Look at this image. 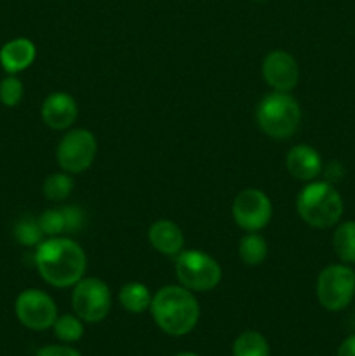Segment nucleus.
Masks as SVG:
<instances>
[{
  "label": "nucleus",
  "instance_id": "obj_1",
  "mask_svg": "<svg viewBox=\"0 0 355 356\" xmlns=\"http://www.w3.org/2000/svg\"><path fill=\"white\" fill-rule=\"evenodd\" d=\"M35 266L45 284L56 289L73 287L87 270V256L79 242L68 236H51L35 247Z\"/></svg>",
  "mask_w": 355,
  "mask_h": 356
},
{
  "label": "nucleus",
  "instance_id": "obj_2",
  "mask_svg": "<svg viewBox=\"0 0 355 356\" xmlns=\"http://www.w3.org/2000/svg\"><path fill=\"white\" fill-rule=\"evenodd\" d=\"M157 327L167 336L190 334L200 318V306L194 292L183 285H166L153 294L150 305Z\"/></svg>",
  "mask_w": 355,
  "mask_h": 356
},
{
  "label": "nucleus",
  "instance_id": "obj_3",
  "mask_svg": "<svg viewBox=\"0 0 355 356\" xmlns=\"http://www.w3.org/2000/svg\"><path fill=\"white\" fill-rule=\"evenodd\" d=\"M298 216L317 229L333 228L343 218L345 204L340 191L329 181H310L296 198Z\"/></svg>",
  "mask_w": 355,
  "mask_h": 356
},
{
  "label": "nucleus",
  "instance_id": "obj_4",
  "mask_svg": "<svg viewBox=\"0 0 355 356\" xmlns=\"http://www.w3.org/2000/svg\"><path fill=\"white\" fill-rule=\"evenodd\" d=\"M256 122L261 131L274 139H289L301 124V108L289 92L267 94L256 108Z\"/></svg>",
  "mask_w": 355,
  "mask_h": 356
},
{
  "label": "nucleus",
  "instance_id": "obj_5",
  "mask_svg": "<svg viewBox=\"0 0 355 356\" xmlns=\"http://www.w3.org/2000/svg\"><path fill=\"white\" fill-rule=\"evenodd\" d=\"M180 285L191 292H209L221 282L223 271L218 261L202 250H181L174 259Z\"/></svg>",
  "mask_w": 355,
  "mask_h": 356
},
{
  "label": "nucleus",
  "instance_id": "obj_6",
  "mask_svg": "<svg viewBox=\"0 0 355 356\" xmlns=\"http://www.w3.org/2000/svg\"><path fill=\"white\" fill-rule=\"evenodd\" d=\"M315 294L327 312L348 308L355 298V270L345 263L326 266L317 278Z\"/></svg>",
  "mask_w": 355,
  "mask_h": 356
},
{
  "label": "nucleus",
  "instance_id": "obj_7",
  "mask_svg": "<svg viewBox=\"0 0 355 356\" xmlns=\"http://www.w3.org/2000/svg\"><path fill=\"white\" fill-rule=\"evenodd\" d=\"M72 306L82 322H103L111 309L110 287L101 278L84 277L73 285Z\"/></svg>",
  "mask_w": 355,
  "mask_h": 356
},
{
  "label": "nucleus",
  "instance_id": "obj_8",
  "mask_svg": "<svg viewBox=\"0 0 355 356\" xmlns=\"http://www.w3.org/2000/svg\"><path fill=\"white\" fill-rule=\"evenodd\" d=\"M97 153V141L87 129H73L66 132L56 149L61 170L68 174H80L94 163Z\"/></svg>",
  "mask_w": 355,
  "mask_h": 356
},
{
  "label": "nucleus",
  "instance_id": "obj_9",
  "mask_svg": "<svg viewBox=\"0 0 355 356\" xmlns=\"http://www.w3.org/2000/svg\"><path fill=\"white\" fill-rule=\"evenodd\" d=\"M14 312L21 325L35 332L51 329L58 318L54 299L47 292L38 291V289H26L21 292L14 305Z\"/></svg>",
  "mask_w": 355,
  "mask_h": 356
},
{
  "label": "nucleus",
  "instance_id": "obj_10",
  "mask_svg": "<svg viewBox=\"0 0 355 356\" xmlns=\"http://www.w3.org/2000/svg\"><path fill=\"white\" fill-rule=\"evenodd\" d=\"M237 225L246 232H261L274 216V205L268 195L258 188H247L237 193L232 205Z\"/></svg>",
  "mask_w": 355,
  "mask_h": 356
},
{
  "label": "nucleus",
  "instance_id": "obj_11",
  "mask_svg": "<svg viewBox=\"0 0 355 356\" xmlns=\"http://www.w3.org/2000/svg\"><path fill=\"white\" fill-rule=\"evenodd\" d=\"M263 79L275 92H291L299 80V66L287 51H271L265 56L261 66Z\"/></svg>",
  "mask_w": 355,
  "mask_h": 356
},
{
  "label": "nucleus",
  "instance_id": "obj_12",
  "mask_svg": "<svg viewBox=\"0 0 355 356\" xmlns=\"http://www.w3.org/2000/svg\"><path fill=\"white\" fill-rule=\"evenodd\" d=\"M42 120L52 131H66L79 117L77 101L66 92H52L42 103Z\"/></svg>",
  "mask_w": 355,
  "mask_h": 356
},
{
  "label": "nucleus",
  "instance_id": "obj_13",
  "mask_svg": "<svg viewBox=\"0 0 355 356\" xmlns=\"http://www.w3.org/2000/svg\"><path fill=\"white\" fill-rule=\"evenodd\" d=\"M285 169L299 181H313L320 176L324 165L320 153L310 145H296L285 155Z\"/></svg>",
  "mask_w": 355,
  "mask_h": 356
},
{
  "label": "nucleus",
  "instance_id": "obj_14",
  "mask_svg": "<svg viewBox=\"0 0 355 356\" xmlns=\"http://www.w3.org/2000/svg\"><path fill=\"white\" fill-rule=\"evenodd\" d=\"M35 58H37V47L30 38H13L0 49V65L9 75H17L30 68Z\"/></svg>",
  "mask_w": 355,
  "mask_h": 356
},
{
  "label": "nucleus",
  "instance_id": "obj_15",
  "mask_svg": "<svg viewBox=\"0 0 355 356\" xmlns=\"http://www.w3.org/2000/svg\"><path fill=\"white\" fill-rule=\"evenodd\" d=\"M148 242L164 256H178L184 247V236L180 226L169 219H159L148 229Z\"/></svg>",
  "mask_w": 355,
  "mask_h": 356
},
{
  "label": "nucleus",
  "instance_id": "obj_16",
  "mask_svg": "<svg viewBox=\"0 0 355 356\" xmlns=\"http://www.w3.org/2000/svg\"><path fill=\"white\" fill-rule=\"evenodd\" d=\"M152 292L145 284L139 282H129L118 292V302L122 308L132 315H141L152 305Z\"/></svg>",
  "mask_w": 355,
  "mask_h": 356
},
{
  "label": "nucleus",
  "instance_id": "obj_17",
  "mask_svg": "<svg viewBox=\"0 0 355 356\" xmlns=\"http://www.w3.org/2000/svg\"><path fill=\"white\" fill-rule=\"evenodd\" d=\"M333 249L345 264H355V221L338 225L333 233Z\"/></svg>",
  "mask_w": 355,
  "mask_h": 356
},
{
  "label": "nucleus",
  "instance_id": "obj_18",
  "mask_svg": "<svg viewBox=\"0 0 355 356\" xmlns=\"http://www.w3.org/2000/svg\"><path fill=\"white\" fill-rule=\"evenodd\" d=\"M267 240L258 232H247L239 243V256L247 266H260L267 259Z\"/></svg>",
  "mask_w": 355,
  "mask_h": 356
},
{
  "label": "nucleus",
  "instance_id": "obj_19",
  "mask_svg": "<svg viewBox=\"0 0 355 356\" xmlns=\"http://www.w3.org/2000/svg\"><path fill=\"white\" fill-rule=\"evenodd\" d=\"M232 353L233 356H270V344L263 334L246 330L233 341Z\"/></svg>",
  "mask_w": 355,
  "mask_h": 356
},
{
  "label": "nucleus",
  "instance_id": "obj_20",
  "mask_svg": "<svg viewBox=\"0 0 355 356\" xmlns=\"http://www.w3.org/2000/svg\"><path fill=\"white\" fill-rule=\"evenodd\" d=\"M75 183L72 179V174L56 172L45 177L44 181V195L49 202H63L72 195Z\"/></svg>",
  "mask_w": 355,
  "mask_h": 356
},
{
  "label": "nucleus",
  "instance_id": "obj_21",
  "mask_svg": "<svg viewBox=\"0 0 355 356\" xmlns=\"http://www.w3.org/2000/svg\"><path fill=\"white\" fill-rule=\"evenodd\" d=\"M14 238L24 247H37L44 238L38 219L33 216H23L14 225Z\"/></svg>",
  "mask_w": 355,
  "mask_h": 356
},
{
  "label": "nucleus",
  "instance_id": "obj_22",
  "mask_svg": "<svg viewBox=\"0 0 355 356\" xmlns=\"http://www.w3.org/2000/svg\"><path fill=\"white\" fill-rule=\"evenodd\" d=\"M52 330L61 343H77L84 336V322L77 315H61L56 318Z\"/></svg>",
  "mask_w": 355,
  "mask_h": 356
},
{
  "label": "nucleus",
  "instance_id": "obj_23",
  "mask_svg": "<svg viewBox=\"0 0 355 356\" xmlns=\"http://www.w3.org/2000/svg\"><path fill=\"white\" fill-rule=\"evenodd\" d=\"M24 94V86L16 75H7L0 80V103L7 108H14L21 103Z\"/></svg>",
  "mask_w": 355,
  "mask_h": 356
},
{
  "label": "nucleus",
  "instance_id": "obj_24",
  "mask_svg": "<svg viewBox=\"0 0 355 356\" xmlns=\"http://www.w3.org/2000/svg\"><path fill=\"white\" fill-rule=\"evenodd\" d=\"M38 225H40L42 233L45 236H61L66 232L65 216L61 209H47L38 216Z\"/></svg>",
  "mask_w": 355,
  "mask_h": 356
},
{
  "label": "nucleus",
  "instance_id": "obj_25",
  "mask_svg": "<svg viewBox=\"0 0 355 356\" xmlns=\"http://www.w3.org/2000/svg\"><path fill=\"white\" fill-rule=\"evenodd\" d=\"M63 216H65V226L66 233H77L84 228L86 225V214L80 207L77 205H66L61 209Z\"/></svg>",
  "mask_w": 355,
  "mask_h": 356
},
{
  "label": "nucleus",
  "instance_id": "obj_26",
  "mask_svg": "<svg viewBox=\"0 0 355 356\" xmlns=\"http://www.w3.org/2000/svg\"><path fill=\"white\" fill-rule=\"evenodd\" d=\"M35 356H82L75 348L66 346V344H49L40 348Z\"/></svg>",
  "mask_w": 355,
  "mask_h": 356
},
{
  "label": "nucleus",
  "instance_id": "obj_27",
  "mask_svg": "<svg viewBox=\"0 0 355 356\" xmlns=\"http://www.w3.org/2000/svg\"><path fill=\"white\" fill-rule=\"evenodd\" d=\"M345 169L340 162H331L326 169V176L329 183H334V181H340L343 177Z\"/></svg>",
  "mask_w": 355,
  "mask_h": 356
},
{
  "label": "nucleus",
  "instance_id": "obj_28",
  "mask_svg": "<svg viewBox=\"0 0 355 356\" xmlns=\"http://www.w3.org/2000/svg\"><path fill=\"white\" fill-rule=\"evenodd\" d=\"M338 356H355V334L348 336L347 339L340 344Z\"/></svg>",
  "mask_w": 355,
  "mask_h": 356
},
{
  "label": "nucleus",
  "instance_id": "obj_29",
  "mask_svg": "<svg viewBox=\"0 0 355 356\" xmlns=\"http://www.w3.org/2000/svg\"><path fill=\"white\" fill-rule=\"evenodd\" d=\"M176 356H198L197 353H180V355H176Z\"/></svg>",
  "mask_w": 355,
  "mask_h": 356
},
{
  "label": "nucleus",
  "instance_id": "obj_30",
  "mask_svg": "<svg viewBox=\"0 0 355 356\" xmlns=\"http://www.w3.org/2000/svg\"><path fill=\"white\" fill-rule=\"evenodd\" d=\"M254 2H267V0H254Z\"/></svg>",
  "mask_w": 355,
  "mask_h": 356
}]
</instances>
